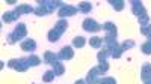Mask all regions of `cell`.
<instances>
[{
  "label": "cell",
  "instance_id": "1",
  "mask_svg": "<svg viewBox=\"0 0 151 84\" xmlns=\"http://www.w3.org/2000/svg\"><path fill=\"white\" fill-rule=\"evenodd\" d=\"M26 36H27V27H26V24L18 23L17 26H15V29L12 30L11 33L6 35V42L9 45H14L18 41H21L23 38H26Z\"/></svg>",
  "mask_w": 151,
  "mask_h": 84
},
{
  "label": "cell",
  "instance_id": "2",
  "mask_svg": "<svg viewBox=\"0 0 151 84\" xmlns=\"http://www.w3.org/2000/svg\"><path fill=\"white\" fill-rule=\"evenodd\" d=\"M8 66L12 68V69H15L18 72H26L29 69V60L27 57H18V59H12L8 62Z\"/></svg>",
  "mask_w": 151,
  "mask_h": 84
},
{
  "label": "cell",
  "instance_id": "3",
  "mask_svg": "<svg viewBox=\"0 0 151 84\" xmlns=\"http://www.w3.org/2000/svg\"><path fill=\"white\" fill-rule=\"evenodd\" d=\"M82 26H83V30L86 32H100L103 29V24H98L94 18H85Z\"/></svg>",
  "mask_w": 151,
  "mask_h": 84
},
{
  "label": "cell",
  "instance_id": "4",
  "mask_svg": "<svg viewBox=\"0 0 151 84\" xmlns=\"http://www.w3.org/2000/svg\"><path fill=\"white\" fill-rule=\"evenodd\" d=\"M38 5H42L48 11V14H52V12L58 8L64 6V3H62L60 0H38Z\"/></svg>",
  "mask_w": 151,
  "mask_h": 84
},
{
  "label": "cell",
  "instance_id": "5",
  "mask_svg": "<svg viewBox=\"0 0 151 84\" xmlns=\"http://www.w3.org/2000/svg\"><path fill=\"white\" fill-rule=\"evenodd\" d=\"M77 8L76 6H73V5H64L60 9H59V12H58V15L60 17V20H65L67 17H73V15H76L77 14Z\"/></svg>",
  "mask_w": 151,
  "mask_h": 84
},
{
  "label": "cell",
  "instance_id": "6",
  "mask_svg": "<svg viewBox=\"0 0 151 84\" xmlns=\"http://www.w3.org/2000/svg\"><path fill=\"white\" fill-rule=\"evenodd\" d=\"M130 5H132V12H133L137 18H139L141 15H144V14H147V9H145L144 3L139 2V0H132Z\"/></svg>",
  "mask_w": 151,
  "mask_h": 84
},
{
  "label": "cell",
  "instance_id": "7",
  "mask_svg": "<svg viewBox=\"0 0 151 84\" xmlns=\"http://www.w3.org/2000/svg\"><path fill=\"white\" fill-rule=\"evenodd\" d=\"M134 47V42L132 41V39H129V41H124L119 47H118V50L112 54V57H115V59H119L121 56H122V53L125 51V50H130V48H133Z\"/></svg>",
  "mask_w": 151,
  "mask_h": 84
},
{
  "label": "cell",
  "instance_id": "8",
  "mask_svg": "<svg viewBox=\"0 0 151 84\" xmlns=\"http://www.w3.org/2000/svg\"><path fill=\"white\" fill-rule=\"evenodd\" d=\"M58 56H59L60 60H70V59L74 57V50H73L71 47H68V45L67 47H62Z\"/></svg>",
  "mask_w": 151,
  "mask_h": 84
},
{
  "label": "cell",
  "instance_id": "9",
  "mask_svg": "<svg viewBox=\"0 0 151 84\" xmlns=\"http://www.w3.org/2000/svg\"><path fill=\"white\" fill-rule=\"evenodd\" d=\"M103 30L107 32V36H110V38H116V35H118V29L115 26V23H112V21H107L103 24Z\"/></svg>",
  "mask_w": 151,
  "mask_h": 84
},
{
  "label": "cell",
  "instance_id": "10",
  "mask_svg": "<svg viewBox=\"0 0 151 84\" xmlns=\"http://www.w3.org/2000/svg\"><path fill=\"white\" fill-rule=\"evenodd\" d=\"M59 56L58 54H55L53 51H45L44 53V62L45 63H50L52 66H55L56 63H59Z\"/></svg>",
  "mask_w": 151,
  "mask_h": 84
},
{
  "label": "cell",
  "instance_id": "11",
  "mask_svg": "<svg viewBox=\"0 0 151 84\" xmlns=\"http://www.w3.org/2000/svg\"><path fill=\"white\" fill-rule=\"evenodd\" d=\"M20 47H21L23 51H35V50H36V42H35L33 39L27 38V39H24V41L21 42Z\"/></svg>",
  "mask_w": 151,
  "mask_h": 84
},
{
  "label": "cell",
  "instance_id": "12",
  "mask_svg": "<svg viewBox=\"0 0 151 84\" xmlns=\"http://www.w3.org/2000/svg\"><path fill=\"white\" fill-rule=\"evenodd\" d=\"M18 15H23V14H30V12H35V8H32L30 5H26V3H23V5H18L15 9H14Z\"/></svg>",
  "mask_w": 151,
  "mask_h": 84
},
{
  "label": "cell",
  "instance_id": "13",
  "mask_svg": "<svg viewBox=\"0 0 151 84\" xmlns=\"http://www.w3.org/2000/svg\"><path fill=\"white\" fill-rule=\"evenodd\" d=\"M18 17H20V15L17 14L15 11H6L5 14H3V17H2V20H3L5 23H14V21H17Z\"/></svg>",
  "mask_w": 151,
  "mask_h": 84
},
{
  "label": "cell",
  "instance_id": "14",
  "mask_svg": "<svg viewBox=\"0 0 151 84\" xmlns=\"http://www.w3.org/2000/svg\"><path fill=\"white\" fill-rule=\"evenodd\" d=\"M141 78L142 81H147L151 78V63H145L141 69Z\"/></svg>",
  "mask_w": 151,
  "mask_h": 84
},
{
  "label": "cell",
  "instance_id": "15",
  "mask_svg": "<svg viewBox=\"0 0 151 84\" xmlns=\"http://www.w3.org/2000/svg\"><path fill=\"white\" fill-rule=\"evenodd\" d=\"M55 29H56L60 35H64V33L67 32V29H68V21H67V20H59V21L56 23Z\"/></svg>",
  "mask_w": 151,
  "mask_h": 84
},
{
  "label": "cell",
  "instance_id": "16",
  "mask_svg": "<svg viewBox=\"0 0 151 84\" xmlns=\"http://www.w3.org/2000/svg\"><path fill=\"white\" fill-rule=\"evenodd\" d=\"M77 9H79L80 12H83V14H89L91 9H92V5H91L89 2H80L79 6H77Z\"/></svg>",
  "mask_w": 151,
  "mask_h": 84
},
{
  "label": "cell",
  "instance_id": "17",
  "mask_svg": "<svg viewBox=\"0 0 151 84\" xmlns=\"http://www.w3.org/2000/svg\"><path fill=\"white\" fill-rule=\"evenodd\" d=\"M109 3H110V6L115 9V11H122L124 6H125L124 0H109Z\"/></svg>",
  "mask_w": 151,
  "mask_h": 84
},
{
  "label": "cell",
  "instance_id": "18",
  "mask_svg": "<svg viewBox=\"0 0 151 84\" xmlns=\"http://www.w3.org/2000/svg\"><path fill=\"white\" fill-rule=\"evenodd\" d=\"M60 36H62V35H60L56 29H52V30L48 32V41H50V42H58Z\"/></svg>",
  "mask_w": 151,
  "mask_h": 84
},
{
  "label": "cell",
  "instance_id": "19",
  "mask_svg": "<svg viewBox=\"0 0 151 84\" xmlns=\"http://www.w3.org/2000/svg\"><path fill=\"white\" fill-rule=\"evenodd\" d=\"M89 45L92 48H100L103 45V38H100V36H94V38L89 39Z\"/></svg>",
  "mask_w": 151,
  "mask_h": 84
},
{
  "label": "cell",
  "instance_id": "20",
  "mask_svg": "<svg viewBox=\"0 0 151 84\" xmlns=\"http://www.w3.org/2000/svg\"><path fill=\"white\" fill-rule=\"evenodd\" d=\"M85 44H86V39L83 38V36H76V38L73 39V47H76V48H82Z\"/></svg>",
  "mask_w": 151,
  "mask_h": 84
},
{
  "label": "cell",
  "instance_id": "21",
  "mask_svg": "<svg viewBox=\"0 0 151 84\" xmlns=\"http://www.w3.org/2000/svg\"><path fill=\"white\" fill-rule=\"evenodd\" d=\"M110 56V53L107 51V48H103V50H100L98 54H97V59H98V62H106V59Z\"/></svg>",
  "mask_w": 151,
  "mask_h": 84
},
{
  "label": "cell",
  "instance_id": "22",
  "mask_svg": "<svg viewBox=\"0 0 151 84\" xmlns=\"http://www.w3.org/2000/svg\"><path fill=\"white\" fill-rule=\"evenodd\" d=\"M53 72H55L56 75H64V74H65V66L59 62V63H56V65L53 66Z\"/></svg>",
  "mask_w": 151,
  "mask_h": 84
},
{
  "label": "cell",
  "instance_id": "23",
  "mask_svg": "<svg viewBox=\"0 0 151 84\" xmlns=\"http://www.w3.org/2000/svg\"><path fill=\"white\" fill-rule=\"evenodd\" d=\"M55 75H56V74H55L53 71H45V72H44V75H42V81H44V83L53 81V80H55Z\"/></svg>",
  "mask_w": 151,
  "mask_h": 84
},
{
  "label": "cell",
  "instance_id": "24",
  "mask_svg": "<svg viewBox=\"0 0 151 84\" xmlns=\"http://www.w3.org/2000/svg\"><path fill=\"white\" fill-rule=\"evenodd\" d=\"M141 50H142V53L147 54V56L151 54V39H148L147 42H144V44L141 45Z\"/></svg>",
  "mask_w": 151,
  "mask_h": 84
},
{
  "label": "cell",
  "instance_id": "25",
  "mask_svg": "<svg viewBox=\"0 0 151 84\" xmlns=\"http://www.w3.org/2000/svg\"><path fill=\"white\" fill-rule=\"evenodd\" d=\"M35 14H36L38 17H44V15H48V11H47L42 5H38V6L35 8Z\"/></svg>",
  "mask_w": 151,
  "mask_h": 84
},
{
  "label": "cell",
  "instance_id": "26",
  "mask_svg": "<svg viewBox=\"0 0 151 84\" xmlns=\"http://www.w3.org/2000/svg\"><path fill=\"white\" fill-rule=\"evenodd\" d=\"M27 60H29V65L30 66H38V65H41V59L38 57V56H29L27 57Z\"/></svg>",
  "mask_w": 151,
  "mask_h": 84
},
{
  "label": "cell",
  "instance_id": "27",
  "mask_svg": "<svg viewBox=\"0 0 151 84\" xmlns=\"http://www.w3.org/2000/svg\"><path fill=\"white\" fill-rule=\"evenodd\" d=\"M97 69H98V72H100V75L106 74L107 69H109V63H107V62H100L98 66H97Z\"/></svg>",
  "mask_w": 151,
  "mask_h": 84
},
{
  "label": "cell",
  "instance_id": "28",
  "mask_svg": "<svg viewBox=\"0 0 151 84\" xmlns=\"http://www.w3.org/2000/svg\"><path fill=\"white\" fill-rule=\"evenodd\" d=\"M147 24H150V15L148 14H144L139 17V26H147Z\"/></svg>",
  "mask_w": 151,
  "mask_h": 84
},
{
  "label": "cell",
  "instance_id": "29",
  "mask_svg": "<svg viewBox=\"0 0 151 84\" xmlns=\"http://www.w3.org/2000/svg\"><path fill=\"white\" fill-rule=\"evenodd\" d=\"M100 84H116V80L112 77H104V78H100Z\"/></svg>",
  "mask_w": 151,
  "mask_h": 84
},
{
  "label": "cell",
  "instance_id": "30",
  "mask_svg": "<svg viewBox=\"0 0 151 84\" xmlns=\"http://www.w3.org/2000/svg\"><path fill=\"white\" fill-rule=\"evenodd\" d=\"M141 33L142 35H145V36H151V24H147V26H144V27H141Z\"/></svg>",
  "mask_w": 151,
  "mask_h": 84
},
{
  "label": "cell",
  "instance_id": "31",
  "mask_svg": "<svg viewBox=\"0 0 151 84\" xmlns=\"http://www.w3.org/2000/svg\"><path fill=\"white\" fill-rule=\"evenodd\" d=\"M74 84H88V83H86V80H79V81H76Z\"/></svg>",
  "mask_w": 151,
  "mask_h": 84
},
{
  "label": "cell",
  "instance_id": "32",
  "mask_svg": "<svg viewBox=\"0 0 151 84\" xmlns=\"http://www.w3.org/2000/svg\"><path fill=\"white\" fill-rule=\"evenodd\" d=\"M144 84H151V78H150V80H147V81H144Z\"/></svg>",
  "mask_w": 151,
  "mask_h": 84
},
{
  "label": "cell",
  "instance_id": "33",
  "mask_svg": "<svg viewBox=\"0 0 151 84\" xmlns=\"http://www.w3.org/2000/svg\"><path fill=\"white\" fill-rule=\"evenodd\" d=\"M148 39H151V36H150V38H148Z\"/></svg>",
  "mask_w": 151,
  "mask_h": 84
}]
</instances>
